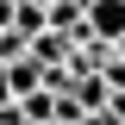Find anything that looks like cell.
I'll return each mask as SVG.
<instances>
[{"label": "cell", "mask_w": 125, "mask_h": 125, "mask_svg": "<svg viewBox=\"0 0 125 125\" xmlns=\"http://www.w3.org/2000/svg\"><path fill=\"white\" fill-rule=\"evenodd\" d=\"M0 81H6V94H13V100H25V94L44 88V69H38L31 56H13V62H0Z\"/></svg>", "instance_id": "1"}, {"label": "cell", "mask_w": 125, "mask_h": 125, "mask_svg": "<svg viewBox=\"0 0 125 125\" xmlns=\"http://www.w3.org/2000/svg\"><path fill=\"white\" fill-rule=\"evenodd\" d=\"M69 100H75L81 113H106V100H113V88L100 75H75V88H69Z\"/></svg>", "instance_id": "2"}, {"label": "cell", "mask_w": 125, "mask_h": 125, "mask_svg": "<svg viewBox=\"0 0 125 125\" xmlns=\"http://www.w3.org/2000/svg\"><path fill=\"white\" fill-rule=\"evenodd\" d=\"M6 31H19L25 44L38 38V31H50V19H44V0H19V6H13V25H6Z\"/></svg>", "instance_id": "3"}, {"label": "cell", "mask_w": 125, "mask_h": 125, "mask_svg": "<svg viewBox=\"0 0 125 125\" xmlns=\"http://www.w3.org/2000/svg\"><path fill=\"white\" fill-rule=\"evenodd\" d=\"M19 125H56V94L50 88L25 94V100H19Z\"/></svg>", "instance_id": "4"}, {"label": "cell", "mask_w": 125, "mask_h": 125, "mask_svg": "<svg viewBox=\"0 0 125 125\" xmlns=\"http://www.w3.org/2000/svg\"><path fill=\"white\" fill-rule=\"evenodd\" d=\"M13 6H19V0H0V31L13 25Z\"/></svg>", "instance_id": "5"}]
</instances>
